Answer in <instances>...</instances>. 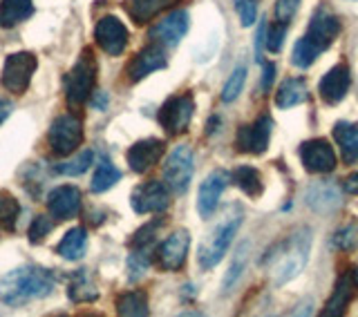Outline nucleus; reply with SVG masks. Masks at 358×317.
Listing matches in <instances>:
<instances>
[{"mask_svg": "<svg viewBox=\"0 0 358 317\" xmlns=\"http://www.w3.org/2000/svg\"><path fill=\"white\" fill-rule=\"evenodd\" d=\"M56 277L52 270L41 266H20L0 279V302L18 309L31 300H43L54 293Z\"/></svg>", "mask_w": 358, "mask_h": 317, "instance_id": "f257e3e1", "label": "nucleus"}, {"mask_svg": "<svg viewBox=\"0 0 358 317\" xmlns=\"http://www.w3.org/2000/svg\"><path fill=\"white\" fill-rule=\"evenodd\" d=\"M311 253V233L307 228L294 230L285 242H280L266 255L264 264H268V273L275 286H285L296 279L305 270Z\"/></svg>", "mask_w": 358, "mask_h": 317, "instance_id": "f03ea898", "label": "nucleus"}, {"mask_svg": "<svg viewBox=\"0 0 358 317\" xmlns=\"http://www.w3.org/2000/svg\"><path fill=\"white\" fill-rule=\"evenodd\" d=\"M242 226V208L240 206H231L224 210L220 221L208 230L206 239L199 246V264L201 268H213L220 264V259L227 255L229 246L233 244L235 235H238Z\"/></svg>", "mask_w": 358, "mask_h": 317, "instance_id": "7ed1b4c3", "label": "nucleus"}, {"mask_svg": "<svg viewBox=\"0 0 358 317\" xmlns=\"http://www.w3.org/2000/svg\"><path fill=\"white\" fill-rule=\"evenodd\" d=\"M96 83V61L92 56V50H83V54L78 56V61L70 70L65 78V96L67 105L78 108L92 96V89Z\"/></svg>", "mask_w": 358, "mask_h": 317, "instance_id": "20e7f679", "label": "nucleus"}, {"mask_svg": "<svg viewBox=\"0 0 358 317\" xmlns=\"http://www.w3.org/2000/svg\"><path fill=\"white\" fill-rule=\"evenodd\" d=\"M38 67V59L31 52H16L9 54L3 65V87L11 94H25L31 83V76Z\"/></svg>", "mask_w": 358, "mask_h": 317, "instance_id": "39448f33", "label": "nucleus"}, {"mask_svg": "<svg viewBox=\"0 0 358 317\" xmlns=\"http://www.w3.org/2000/svg\"><path fill=\"white\" fill-rule=\"evenodd\" d=\"M48 143L50 150L56 156H67L78 150V145L83 143V123L74 115H63L56 119L50 132H48Z\"/></svg>", "mask_w": 358, "mask_h": 317, "instance_id": "423d86ee", "label": "nucleus"}, {"mask_svg": "<svg viewBox=\"0 0 358 317\" xmlns=\"http://www.w3.org/2000/svg\"><path fill=\"white\" fill-rule=\"evenodd\" d=\"M193 152H190L188 145H177L171 152V156L166 158L164 165V181L166 186L171 188L175 195H184L190 186V179H193Z\"/></svg>", "mask_w": 358, "mask_h": 317, "instance_id": "0eeeda50", "label": "nucleus"}, {"mask_svg": "<svg viewBox=\"0 0 358 317\" xmlns=\"http://www.w3.org/2000/svg\"><path fill=\"white\" fill-rule=\"evenodd\" d=\"M193 112H195V101L190 94L171 96L159 110V123L168 134L177 137V134L188 130Z\"/></svg>", "mask_w": 358, "mask_h": 317, "instance_id": "6e6552de", "label": "nucleus"}, {"mask_svg": "<svg viewBox=\"0 0 358 317\" xmlns=\"http://www.w3.org/2000/svg\"><path fill=\"white\" fill-rule=\"evenodd\" d=\"M130 203L134 212L139 214H157L168 208V186L162 181H145V184L137 186L130 197Z\"/></svg>", "mask_w": 358, "mask_h": 317, "instance_id": "1a4fd4ad", "label": "nucleus"}, {"mask_svg": "<svg viewBox=\"0 0 358 317\" xmlns=\"http://www.w3.org/2000/svg\"><path fill=\"white\" fill-rule=\"evenodd\" d=\"M273 121L271 117H260L251 126H242L235 134V148L246 154H262L268 148Z\"/></svg>", "mask_w": 358, "mask_h": 317, "instance_id": "9d476101", "label": "nucleus"}, {"mask_svg": "<svg viewBox=\"0 0 358 317\" xmlns=\"http://www.w3.org/2000/svg\"><path fill=\"white\" fill-rule=\"evenodd\" d=\"M188 25H190L188 11L184 9L171 11L166 18H162L157 25L150 27V38L152 43L164 45V47H175V45L186 36Z\"/></svg>", "mask_w": 358, "mask_h": 317, "instance_id": "9b49d317", "label": "nucleus"}, {"mask_svg": "<svg viewBox=\"0 0 358 317\" xmlns=\"http://www.w3.org/2000/svg\"><path fill=\"white\" fill-rule=\"evenodd\" d=\"M94 38L99 43V47L103 50L108 56H121L123 50H126V45H128V29L119 18L106 16L96 22Z\"/></svg>", "mask_w": 358, "mask_h": 317, "instance_id": "f8f14e48", "label": "nucleus"}, {"mask_svg": "<svg viewBox=\"0 0 358 317\" xmlns=\"http://www.w3.org/2000/svg\"><path fill=\"white\" fill-rule=\"evenodd\" d=\"M300 158L307 172L324 175L336 168V152L324 139H311L300 145Z\"/></svg>", "mask_w": 358, "mask_h": 317, "instance_id": "ddd939ff", "label": "nucleus"}, {"mask_svg": "<svg viewBox=\"0 0 358 317\" xmlns=\"http://www.w3.org/2000/svg\"><path fill=\"white\" fill-rule=\"evenodd\" d=\"M188 248H190L188 230H175L159 246V251H157V262H159V266L164 270H168V273H175V270H179L186 264Z\"/></svg>", "mask_w": 358, "mask_h": 317, "instance_id": "4468645a", "label": "nucleus"}, {"mask_svg": "<svg viewBox=\"0 0 358 317\" xmlns=\"http://www.w3.org/2000/svg\"><path fill=\"white\" fill-rule=\"evenodd\" d=\"M229 172L227 170H213V172L201 181L199 192H197V210L201 217H210L217 210V203L222 192L229 186Z\"/></svg>", "mask_w": 358, "mask_h": 317, "instance_id": "2eb2a0df", "label": "nucleus"}, {"mask_svg": "<svg viewBox=\"0 0 358 317\" xmlns=\"http://www.w3.org/2000/svg\"><path fill=\"white\" fill-rule=\"evenodd\" d=\"M350 85H352L350 67L341 63V65H334L331 70L320 78L318 92H320V98L324 101V103L336 105L347 96V92H350Z\"/></svg>", "mask_w": 358, "mask_h": 317, "instance_id": "dca6fc26", "label": "nucleus"}, {"mask_svg": "<svg viewBox=\"0 0 358 317\" xmlns=\"http://www.w3.org/2000/svg\"><path fill=\"white\" fill-rule=\"evenodd\" d=\"M164 150H166V145H164L162 139L137 141L134 145H130V150L126 154L130 170H132V172H137V175L148 172L155 163H159V158L164 156Z\"/></svg>", "mask_w": 358, "mask_h": 317, "instance_id": "f3484780", "label": "nucleus"}, {"mask_svg": "<svg viewBox=\"0 0 358 317\" xmlns=\"http://www.w3.org/2000/svg\"><path fill=\"white\" fill-rule=\"evenodd\" d=\"M168 65L166 61V52H164V45L159 43H152L148 47H143L137 56L132 59V63L128 65V78L132 83L141 81L148 74L157 72V70H164Z\"/></svg>", "mask_w": 358, "mask_h": 317, "instance_id": "a211bd4d", "label": "nucleus"}, {"mask_svg": "<svg viewBox=\"0 0 358 317\" xmlns=\"http://www.w3.org/2000/svg\"><path fill=\"white\" fill-rule=\"evenodd\" d=\"M48 210L54 219H72L81 210V192L76 186H59L48 195Z\"/></svg>", "mask_w": 358, "mask_h": 317, "instance_id": "6ab92c4d", "label": "nucleus"}, {"mask_svg": "<svg viewBox=\"0 0 358 317\" xmlns=\"http://www.w3.org/2000/svg\"><path fill=\"white\" fill-rule=\"evenodd\" d=\"M338 34H341V22L331 14V11L318 9L316 14L311 16L309 29H307V38L311 43H316L322 52L327 50L336 38H338Z\"/></svg>", "mask_w": 358, "mask_h": 317, "instance_id": "aec40b11", "label": "nucleus"}, {"mask_svg": "<svg viewBox=\"0 0 358 317\" xmlns=\"http://www.w3.org/2000/svg\"><path fill=\"white\" fill-rule=\"evenodd\" d=\"M343 203L341 199V190L336 188L334 184H327V181H322V184H316L307 190V206L318 210V212H331L336 210Z\"/></svg>", "mask_w": 358, "mask_h": 317, "instance_id": "412c9836", "label": "nucleus"}, {"mask_svg": "<svg viewBox=\"0 0 358 317\" xmlns=\"http://www.w3.org/2000/svg\"><path fill=\"white\" fill-rule=\"evenodd\" d=\"M309 96V89H307V83L305 78H287L282 81V85L278 87V94H275V105L280 110H289V108H296L300 103H305Z\"/></svg>", "mask_w": 358, "mask_h": 317, "instance_id": "4be33fe9", "label": "nucleus"}, {"mask_svg": "<svg viewBox=\"0 0 358 317\" xmlns=\"http://www.w3.org/2000/svg\"><path fill=\"white\" fill-rule=\"evenodd\" d=\"M179 0H126V11L137 25L150 22L157 14H162L164 9L177 5Z\"/></svg>", "mask_w": 358, "mask_h": 317, "instance_id": "5701e85b", "label": "nucleus"}, {"mask_svg": "<svg viewBox=\"0 0 358 317\" xmlns=\"http://www.w3.org/2000/svg\"><path fill=\"white\" fill-rule=\"evenodd\" d=\"M334 139L341 148L343 161L347 165L356 163L358 161V126H354V123H345V121L336 123Z\"/></svg>", "mask_w": 358, "mask_h": 317, "instance_id": "b1692460", "label": "nucleus"}, {"mask_svg": "<svg viewBox=\"0 0 358 317\" xmlns=\"http://www.w3.org/2000/svg\"><path fill=\"white\" fill-rule=\"evenodd\" d=\"M67 295L74 304H85V302H94L99 297V288L94 284V277L87 268L76 270L70 279V288H67Z\"/></svg>", "mask_w": 358, "mask_h": 317, "instance_id": "393cba45", "label": "nucleus"}, {"mask_svg": "<svg viewBox=\"0 0 358 317\" xmlns=\"http://www.w3.org/2000/svg\"><path fill=\"white\" fill-rule=\"evenodd\" d=\"M354 286H356L354 277H347V275H343L338 281H336L331 297L327 302V307H324V315L341 317L347 311V307H350L352 297H354Z\"/></svg>", "mask_w": 358, "mask_h": 317, "instance_id": "a878e982", "label": "nucleus"}, {"mask_svg": "<svg viewBox=\"0 0 358 317\" xmlns=\"http://www.w3.org/2000/svg\"><path fill=\"white\" fill-rule=\"evenodd\" d=\"M34 14L31 0H0V27H16Z\"/></svg>", "mask_w": 358, "mask_h": 317, "instance_id": "bb28decb", "label": "nucleus"}, {"mask_svg": "<svg viewBox=\"0 0 358 317\" xmlns=\"http://www.w3.org/2000/svg\"><path fill=\"white\" fill-rule=\"evenodd\" d=\"M85 248H87V233L85 228L78 226V228L65 233L61 244L56 246V253H59V257L67 259V262H76V259H81L85 255Z\"/></svg>", "mask_w": 358, "mask_h": 317, "instance_id": "cd10ccee", "label": "nucleus"}, {"mask_svg": "<svg viewBox=\"0 0 358 317\" xmlns=\"http://www.w3.org/2000/svg\"><path fill=\"white\" fill-rule=\"evenodd\" d=\"M233 184L238 186L244 195H249V197H260L262 195V190H264V184H262V175L257 172L255 168L251 165H240V168H235V172H233Z\"/></svg>", "mask_w": 358, "mask_h": 317, "instance_id": "c85d7f7f", "label": "nucleus"}, {"mask_svg": "<svg viewBox=\"0 0 358 317\" xmlns=\"http://www.w3.org/2000/svg\"><path fill=\"white\" fill-rule=\"evenodd\" d=\"M117 313L126 317H143L148 315V297L141 290H128L117 300Z\"/></svg>", "mask_w": 358, "mask_h": 317, "instance_id": "c756f323", "label": "nucleus"}, {"mask_svg": "<svg viewBox=\"0 0 358 317\" xmlns=\"http://www.w3.org/2000/svg\"><path fill=\"white\" fill-rule=\"evenodd\" d=\"M246 262H249V242H244V244H240L238 246V253H235V257H233V262H231V266H229V273L224 275V284H222V288H224V293H229L238 286V281H240V277H242V273H244V266H246Z\"/></svg>", "mask_w": 358, "mask_h": 317, "instance_id": "7c9ffc66", "label": "nucleus"}, {"mask_svg": "<svg viewBox=\"0 0 358 317\" xmlns=\"http://www.w3.org/2000/svg\"><path fill=\"white\" fill-rule=\"evenodd\" d=\"M20 214V203L9 192H0V230L14 233Z\"/></svg>", "mask_w": 358, "mask_h": 317, "instance_id": "2f4dec72", "label": "nucleus"}, {"mask_svg": "<svg viewBox=\"0 0 358 317\" xmlns=\"http://www.w3.org/2000/svg\"><path fill=\"white\" fill-rule=\"evenodd\" d=\"M119 179H121L119 168H115L110 161H101L94 170V177H92L90 188H92V192H106L115 186Z\"/></svg>", "mask_w": 358, "mask_h": 317, "instance_id": "473e14b6", "label": "nucleus"}, {"mask_svg": "<svg viewBox=\"0 0 358 317\" xmlns=\"http://www.w3.org/2000/svg\"><path fill=\"white\" fill-rule=\"evenodd\" d=\"M320 52H322V50L318 47V45H316V43H311V40L305 36V38H300V40L296 43L294 54H291V61H294L296 67H302V70H305V67L313 65V61L318 59Z\"/></svg>", "mask_w": 358, "mask_h": 317, "instance_id": "72a5a7b5", "label": "nucleus"}, {"mask_svg": "<svg viewBox=\"0 0 358 317\" xmlns=\"http://www.w3.org/2000/svg\"><path fill=\"white\" fill-rule=\"evenodd\" d=\"M150 268V248H132L128 257V279L137 281Z\"/></svg>", "mask_w": 358, "mask_h": 317, "instance_id": "f704fd0d", "label": "nucleus"}, {"mask_svg": "<svg viewBox=\"0 0 358 317\" xmlns=\"http://www.w3.org/2000/svg\"><path fill=\"white\" fill-rule=\"evenodd\" d=\"M244 83H246V65L240 63L233 70L231 78H229L227 85H224V89H222V101H224V103H231V101L238 98L240 92H242V87H244Z\"/></svg>", "mask_w": 358, "mask_h": 317, "instance_id": "c9c22d12", "label": "nucleus"}, {"mask_svg": "<svg viewBox=\"0 0 358 317\" xmlns=\"http://www.w3.org/2000/svg\"><path fill=\"white\" fill-rule=\"evenodd\" d=\"M92 161H94V152L92 150H83L81 154H76L72 161L61 163L56 170H59L61 175H67V177H78V175H83L90 165H92Z\"/></svg>", "mask_w": 358, "mask_h": 317, "instance_id": "e433bc0d", "label": "nucleus"}, {"mask_svg": "<svg viewBox=\"0 0 358 317\" xmlns=\"http://www.w3.org/2000/svg\"><path fill=\"white\" fill-rule=\"evenodd\" d=\"M159 226H162V219L150 221L148 226L139 228L130 239V248H150V244L155 242V237H157V230H159Z\"/></svg>", "mask_w": 358, "mask_h": 317, "instance_id": "4c0bfd02", "label": "nucleus"}, {"mask_svg": "<svg viewBox=\"0 0 358 317\" xmlns=\"http://www.w3.org/2000/svg\"><path fill=\"white\" fill-rule=\"evenodd\" d=\"M54 228V217H48V214H38L34 219L31 228H29V242L31 244H41L45 237H48Z\"/></svg>", "mask_w": 358, "mask_h": 317, "instance_id": "58836bf2", "label": "nucleus"}, {"mask_svg": "<svg viewBox=\"0 0 358 317\" xmlns=\"http://www.w3.org/2000/svg\"><path fill=\"white\" fill-rule=\"evenodd\" d=\"M358 242V226L356 223H347L345 228H341L334 235V246L341 248V251H352Z\"/></svg>", "mask_w": 358, "mask_h": 317, "instance_id": "ea45409f", "label": "nucleus"}, {"mask_svg": "<svg viewBox=\"0 0 358 317\" xmlns=\"http://www.w3.org/2000/svg\"><path fill=\"white\" fill-rule=\"evenodd\" d=\"M235 9H238L240 20L244 27L255 25L257 18V0H235Z\"/></svg>", "mask_w": 358, "mask_h": 317, "instance_id": "a19ab883", "label": "nucleus"}, {"mask_svg": "<svg viewBox=\"0 0 358 317\" xmlns=\"http://www.w3.org/2000/svg\"><path fill=\"white\" fill-rule=\"evenodd\" d=\"M287 38V25L285 22H273V27L266 34V47L271 52H280Z\"/></svg>", "mask_w": 358, "mask_h": 317, "instance_id": "79ce46f5", "label": "nucleus"}, {"mask_svg": "<svg viewBox=\"0 0 358 317\" xmlns=\"http://www.w3.org/2000/svg\"><path fill=\"white\" fill-rule=\"evenodd\" d=\"M298 7H300V0H278V5H275V20L289 25L291 18L296 16Z\"/></svg>", "mask_w": 358, "mask_h": 317, "instance_id": "37998d69", "label": "nucleus"}, {"mask_svg": "<svg viewBox=\"0 0 358 317\" xmlns=\"http://www.w3.org/2000/svg\"><path fill=\"white\" fill-rule=\"evenodd\" d=\"M266 22H260L257 25V34H255V59L260 61V50H262V45L266 43Z\"/></svg>", "mask_w": 358, "mask_h": 317, "instance_id": "c03bdc74", "label": "nucleus"}, {"mask_svg": "<svg viewBox=\"0 0 358 317\" xmlns=\"http://www.w3.org/2000/svg\"><path fill=\"white\" fill-rule=\"evenodd\" d=\"M273 78H275V65H273V63H266V65H264V78H262V87H264V89H271Z\"/></svg>", "mask_w": 358, "mask_h": 317, "instance_id": "a18cd8bd", "label": "nucleus"}, {"mask_svg": "<svg viewBox=\"0 0 358 317\" xmlns=\"http://www.w3.org/2000/svg\"><path fill=\"white\" fill-rule=\"evenodd\" d=\"M343 188H345V192H350V195H358V172H354L352 177H347Z\"/></svg>", "mask_w": 358, "mask_h": 317, "instance_id": "49530a36", "label": "nucleus"}, {"mask_svg": "<svg viewBox=\"0 0 358 317\" xmlns=\"http://www.w3.org/2000/svg\"><path fill=\"white\" fill-rule=\"evenodd\" d=\"M11 110H14V105H11L9 101H0V123L11 115Z\"/></svg>", "mask_w": 358, "mask_h": 317, "instance_id": "de8ad7c7", "label": "nucleus"}, {"mask_svg": "<svg viewBox=\"0 0 358 317\" xmlns=\"http://www.w3.org/2000/svg\"><path fill=\"white\" fill-rule=\"evenodd\" d=\"M106 103H108V96H106V94H99V96L94 98V105H96L99 110H103Z\"/></svg>", "mask_w": 358, "mask_h": 317, "instance_id": "09e8293b", "label": "nucleus"}, {"mask_svg": "<svg viewBox=\"0 0 358 317\" xmlns=\"http://www.w3.org/2000/svg\"><path fill=\"white\" fill-rule=\"evenodd\" d=\"M352 277H354V284H356V288H358V266L354 268V275H352Z\"/></svg>", "mask_w": 358, "mask_h": 317, "instance_id": "8fccbe9b", "label": "nucleus"}]
</instances>
